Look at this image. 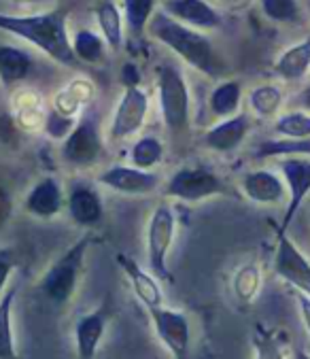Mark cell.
I'll use <instances>...</instances> for the list:
<instances>
[{
	"label": "cell",
	"instance_id": "obj_1",
	"mask_svg": "<svg viewBox=\"0 0 310 359\" xmlns=\"http://www.w3.org/2000/svg\"><path fill=\"white\" fill-rule=\"evenodd\" d=\"M147 32L158 43L168 47L175 55H179L187 66L198 70V73L210 79H219L225 73V64L213 41L202 30L177 22L166 11H155Z\"/></svg>",
	"mask_w": 310,
	"mask_h": 359
},
{
	"label": "cell",
	"instance_id": "obj_2",
	"mask_svg": "<svg viewBox=\"0 0 310 359\" xmlns=\"http://www.w3.org/2000/svg\"><path fill=\"white\" fill-rule=\"evenodd\" d=\"M0 30L34 45L39 51H43L58 64L64 66L79 64V60L74 57L72 41L68 34V11L64 9H53L34 15L0 13Z\"/></svg>",
	"mask_w": 310,
	"mask_h": 359
},
{
	"label": "cell",
	"instance_id": "obj_3",
	"mask_svg": "<svg viewBox=\"0 0 310 359\" xmlns=\"http://www.w3.org/2000/svg\"><path fill=\"white\" fill-rule=\"evenodd\" d=\"M90 245H92V236L86 234L83 238L76 241L70 249H66L45 270V274L39 280V292L49 304H53L58 309L70 304L76 290H79Z\"/></svg>",
	"mask_w": 310,
	"mask_h": 359
},
{
	"label": "cell",
	"instance_id": "obj_4",
	"mask_svg": "<svg viewBox=\"0 0 310 359\" xmlns=\"http://www.w3.org/2000/svg\"><path fill=\"white\" fill-rule=\"evenodd\" d=\"M155 88L168 134L177 140L187 138L191 130V96L181 68L175 64H162L155 77Z\"/></svg>",
	"mask_w": 310,
	"mask_h": 359
},
{
	"label": "cell",
	"instance_id": "obj_5",
	"mask_svg": "<svg viewBox=\"0 0 310 359\" xmlns=\"http://www.w3.org/2000/svg\"><path fill=\"white\" fill-rule=\"evenodd\" d=\"M105 142L94 113H83L60 145L62 162L72 170H86L102 160Z\"/></svg>",
	"mask_w": 310,
	"mask_h": 359
},
{
	"label": "cell",
	"instance_id": "obj_6",
	"mask_svg": "<svg viewBox=\"0 0 310 359\" xmlns=\"http://www.w3.org/2000/svg\"><path fill=\"white\" fill-rule=\"evenodd\" d=\"M177 234V215L168 202H160L153 208L149 224H147V262L151 274L162 280H170L168 253L173 249Z\"/></svg>",
	"mask_w": 310,
	"mask_h": 359
},
{
	"label": "cell",
	"instance_id": "obj_7",
	"mask_svg": "<svg viewBox=\"0 0 310 359\" xmlns=\"http://www.w3.org/2000/svg\"><path fill=\"white\" fill-rule=\"evenodd\" d=\"M229 185L206 166H181L164 185L166 198L196 204L215 196H227Z\"/></svg>",
	"mask_w": 310,
	"mask_h": 359
},
{
	"label": "cell",
	"instance_id": "obj_8",
	"mask_svg": "<svg viewBox=\"0 0 310 359\" xmlns=\"http://www.w3.org/2000/svg\"><path fill=\"white\" fill-rule=\"evenodd\" d=\"M149 317L155 330V336L173 353L175 359H189L191 348V325L185 313L173 309H149Z\"/></svg>",
	"mask_w": 310,
	"mask_h": 359
},
{
	"label": "cell",
	"instance_id": "obj_9",
	"mask_svg": "<svg viewBox=\"0 0 310 359\" xmlns=\"http://www.w3.org/2000/svg\"><path fill=\"white\" fill-rule=\"evenodd\" d=\"M147 115H149V94L140 86L123 88V94L111 119L109 138L117 142L134 136L144 126Z\"/></svg>",
	"mask_w": 310,
	"mask_h": 359
},
{
	"label": "cell",
	"instance_id": "obj_10",
	"mask_svg": "<svg viewBox=\"0 0 310 359\" xmlns=\"http://www.w3.org/2000/svg\"><path fill=\"white\" fill-rule=\"evenodd\" d=\"M274 272L278 278L295 287L299 294H306L310 298V262L291 243V238L287 236V230H281V228H276Z\"/></svg>",
	"mask_w": 310,
	"mask_h": 359
},
{
	"label": "cell",
	"instance_id": "obj_11",
	"mask_svg": "<svg viewBox=\"0 0 310 359\" xmlns=\"http://www.w3.org/2000/svg\"><path fill=\"white\" fill-rule=\"evenodd\" d=\"M98 183L121 196H149L160 187L162 179L153 170H140L132 164L109 166L98 175Z\"/></svg>",
	"mask_w": 310,
	"mask_h": 359
},
{
	"label": "cell",
	"instance_id": "obj_12",
	"mask_svg": "<svg viewBox=\"0 0 310 359\" xmlns=\"http://www.w3.org/2000/svg\"><path fill=\"white\" fill-rule=\"evenodd\" d=\"M68 217L79 228H94L105 217V202L100 191L88 181H72L66 194Z\"/></svg>",
	"mask_w": 310,
	"mask_h": 359
},
{
	"label": "cell",
	"instance_id": "obj_13",
	"mask_svg": "<svg viewBox=\"0 0 310 359\" xmlns=\"http://www.w3.org/2000/svg\"><path fill=\"white\" fill-rule=\"evenodd\" d=\"M278 170L287 183V191H289V202H287V210H285V219L281 224V230H289L295 212L299 210L304 198L310 191V160L304 156H295V158H283L278 162Z\"/></svg>",
	"mask_w": 310,
	"mask_h": 359
},
{
	"label": "cell",
	"instance_id": "obj_14",
	"mask_svg": "<svg viewBox=\"0 0 310 359\" xmlns=\"http://www.w3.org/2000/svg\"><path fill=\"white\" fill-rule=\"evenodd\" d=\"M251 115L249 113H236L227 119H219L215 126H210L204 132V147L215 154H231L236 151L245 138L251 132Z\"/></svg>",
	"mask_w": 310,
	"mask_h": 359
},
{
	"label": "cell",
	"instance_id": "obj_15",
	"mask_svg": "<svg viewBox=\"0 0 310 359\" xmlns=\"http://www.w3.org/2000/svg\"><path fill=\"white\" fill-rule=\"evenodd\" d=\"M66 206V196L55 177L39 179L24 198V210L36 219H53Z\"/></svg>",
	"mask_w": 310,
	"mask_h": 359
},
{
	"label": "cell",
	"instance_id": "obj_16",
	"mask_svg": "<svg viewBox=\"0 0 310 359\" xmlns=\"http://www.w3.org/2000/svg\"><path fill=\"white\" fill-rule=\"evenodd\" d=\"M162 11H166L177 22L191 26L196 30H217L223 22L221 13L208 0H164Z\"/></svg>",
	"mask_w": 310,
	"mask_h": 359
},
{
	"label": "cell",
	"instance_id": "obj_17",
	"mask_svg": "<svg viewBox=\"0 0 310 359\" xmlns=\"http://www.w3.org/2000/svg\"><path fill=\"white\" fill-rule=\"evenodd\" d=\"M241 189L251 202L257 204H278L289 198L283 175H276L268 168L245 172V177L241 179Z\"/></svg>",
	"mask_w": 310,
	"mask_h": 359
},
{
	"label": "cell",
	"instance_id": "obj_18",
	"mask_svg": "<svg viewBox=\"0 0 310 359\" xmlns=\"http://www.w3.org/2000/svg\"><path fill=\"white\" fill-rule=\"evenodd\" d=\"M117 264L121 266L123 274L128 276L132 290L136 294V298L144 304V309H158L164 306V294H162V287L158 283V276L149 274L134 257L126 255V253H117L115 255Z\"/></svg>",
	"mask_w": 310,
	"mask_h": 359
},
{
	"label": "cell",
	"instance_id": "obj_19",
	"mask_svg": "<svg viewBox=\"0 0 310 359\" xmlns=\"http://www.w3.org/2000/svg\"><path fill=\"white\" fill-rule=\"evenodd\" d=\"M47 109L43 96L32 88H18L11 94V117L15 126L24 132H39L45 130Z\"/></svg>",
	"mask_w": 310,
	"mask_h": 359
},
{
	"label": "cell",
	"instance_id": "obj_20",
	"mask_svg": "<svg viewBox=\"0 0 310 359\" xmlns=\"http://www.w3.org/2000/svg\"><path fill=\"white\" fill-rule=\"evenodd\" d=\"M109 325V311L98 309L76 319L74 323V351L79 359H94L105 340Z\"/></svg>",
	"mask_w": 310,
	"mask_h": 359
},
{
	"label": "cell",
	"instance_id": "obj_21",
	"mask_svg": "<svg viewBox=\"0 0 310 359\" xmlns=\"http://www.w3.org/2000/svg\"><path fill=\"white\" fill-rule=\"evenodd\" d=\"M94 96H96V86L86 77H76L66 88L55 92V96L51 100V109L55 113H60L62 117L79 119L81 111L88 104H92Z\"/></svg>",
	"mask_w": 310,
	"mask_h": 359
},
{
	"label": "cell",
	"instance_id": "obj_22",
	"mask_svg": "<svg viewBox=\"0 0 310 359\" xmlns=\"http://www.w3.org/2000/svg\"><path fill=\"white\" fill-rule=\"evenodd\" d=\"M34 68L30 53L15 45H0V83L5 88H15L26 81Z\"/></svg>",
	"mask_w": 310,
	"mask_h": 359
},
{
	"label": "cell",
	"instance_id": "obj_23",
	"mask_svg": "<svg viewBox=\"0 0 310 359\" xmlns=\"http://www.w3.org/2000/svg\"><path fill=\"white\" fill-rule=\"evenodd\" d=\"M310 70V36L285 49L274 62V75L283 81H302Z\"/></svg>",
	"mask_w": 310,
	"mask_h": 359
},
{
	"label": "cell",
	"instance_id": "obj_24",
	"mask_svg": "<svg viewBox=\"0 0 310 359\" xmlns=\"http://www.w3.org/2000/svg\"><path fill=\"white\" fill-rule=\"evenodd\" d=\"M94 13H96V24L100 28V34L107 41L109 49L119 51L123 47V30H126L121 9L117 7L115 0H98Z\"/></svg>",
	"mask_w": 310,
	"mask_h": 359
},
{
	"label": "cell",
	"instance_id": "obj_25",
	"mask_svg": "<svg viewBox=\"0 0 310 359\" xmlns=\"http://www.w3.org/2000/svg\"><path fill=\"white\" fill-rule=\"evenodd\" d=\"M241 102H243V86L236 79L219 81L208 96V109L217 119H227L241 113Z\"/></svg>",
	"mask_w": 310,
	"mask_h": 359
},
{
	"label": "cell",
	"instance_id": "obj_26",
	"mask_svg": "<svg viewBox=\"0 0 310 359\" xmlns=\"http://www.w3.org/2000/svg\"><path fill=\"white\" fill-rule=\"evenodd\" d=\"M18 298V285L0 298V359H20L15 346V332H13V304Z\"/></svg>",
	"mask_w": 310,
	"mask_h": 359
},
{
	"label": "cell",
	"instance_id": "obj_27",
	"mask_svg": "<svg viewBox=\"0 0 310 359\" xmlns=\"http://www.w3.org/2000/svg\"><path fill=\"white\" fill-rule=\"evenodd\" d=\"M121 7L126 30L134 39H140L147 32L151 18L158 11V0H121Z\"/></svg>",
	"mask_w": 310,
	"mask_h": 359
},
{
	"label": "cell",
	"instance_id": "obj_28",
	"mask_svg": "<svg viewBox=\"0 0 310 359\" xmlns=\"http://www.w3.org/2000/svg\"><path fill=\"white\" fill-rule=\"evenodd\" d=\"M70 41H72L74 57L79 62H83V64H100V62H105L109 45L102 39V34L83 28V30H76Z\"/></svg>",
	"mask_w": 310,
	"mask_h": 359
},
{
	"label": "cell",
	"instance_id": "obj_29",
	"mask_svg": "<svg viewBox=\"0 0 310 359\" xmlns=\"http://www.w3.org/2000/svg\"><path fill=\"white\" fill-rule=\"evenodd\" d=\"M310 158V138H281V140H262L255 149V160L270 158Z\"/></svg>",
	"mask_w": 310,
	"mask_h": 359
},
{
	"label": "cell",
	"instance_id": "obj_30",
	"mask_svg": "<svg viewBox=\"0 0 310 359\" xmlns=\"http://www.w3.org/2000/svg\"><path fill=\"white\" fill-rule=\"evenodd\" d=\"M166 147L158 136H140L130 149V164L140 170H153L164 160Z\"/></svg>",
	"mask_w": 310,
	"mask_h": 359
},
{
	"label": "cell",
	"instance_id": "obj_31",
	"mask_svg": "<svg viewBox=\"0 0 310 359\" xmlns=\"http://www.w3.org/2000/svg\"><path fill=\"white\" fill-rule=\"evenodd\" d=\"M249 107L262 119L274 117L283 107V90L274 83L257 86L249 92Z\"/></svg>",
	"mask_w": 310,
	"mask_h": 359
},
{
	"label": "cell",
	"instance_id": "obj_32",
	"mask_svg": "<svg viewBox=\"0 0 310 359\" xmlns=\"http://www.w3.org/2000/svg\"><path fill=\"white\" fill-rule=\"evenodd\" d=\"M274 132L283 138H310V113L289 111L276 117Z\"/></svg>",
	"mask_w": 310,
	"mask_h": 359
},
{
	"label": "cell",
	"instance_id": "obj_33",
	"mask_svg": "<svg viewBox=\"0 0 310 359\" xmlns=\"http://www.w3.org/2000/svg\"><path fill=\"white\" fill-rule=\"evenodd\" d=\"M260 9L274 24H295L302 18L299 0H260Z\"/></svg>",
	"mask_w": 310,
	"mask_h": 359
},
{
	"label": "cell",
	"instance_id": "obj_34",
	"mask_svg": "<svg viewBox=\"0 0 310 359\" xmlns=\"http://www.w3.org/2000/svg\"><path fill=\"white\" fill-rule=\"evenodd\" d=\"M260 283H262L260 268L253 264H247L234 274V294L243 302H251L260 292Z\"/></svg>",
	"mask_w": 310,
	"mask_h": 359
},
{
	"label": "cell",
	"instance_id": "obj_35",
	"mask_svg": "<svg viewBox=\"0 0 310 359\" xmlns=\"http://www.w3.org/2000/svg\"><path fill=\"white\" fill-rule=\"evenodd\" d=\"M253 346H255V359H285L278 340L264 325L255 327V332H253Z\"/></svg>",
	"mask_w": 310,
	"mask_h": 359
},
{
	"label": "cell",
	"instance_id": "obj_36",
	"mask_svg": "<svg viewBox=\"0 0 310 359\" xmlns=\"http://www.w3.org/2000/svg\"><path fill=\"white\" fill-rule=\"evenodd\" d=\"M18 268V255L9 247H0V298L7 292V283L11 278V272Z\"/></svg>",
	"mask_w": 310,
	"mask_h": 359
},
{
	"label": "cell",
	"instance_id": "obj_37",
	"mask_svg": "<svg viewBox=\"0 0 310 359\" xmlns=\"http://www.w3.org/2000/svg\"><path fill=\"white\" fill-rule=\"evenodd\" d=\"M297 304H299V313H302V321L306 325V332L310 336V298L306 294L297 292Z\"/></svg>",
	"mask_w": 310,
	"mask_h": 359
},
{
	"label": "cell",
	"instance_id": "obj_38",
	"mask_svg": "<svg viewBox=\"0 0 310 359\" xmlns=\"http://www.w3.org/2000/svg\"><path fill=\"white\" fill-rule=\"evenodd\" d=\"M121 79H123V86H126V88L138 86V81H140L138 68H136L134 64H126V66H123V75H121Z\"/></svg>",
	"mask_w": 310,
	"mask_h": 359
},
{
	"label": "cell",
	"instance_id": "obj_39",
	"mask_svg": "<svg viewBox=\"0 0 310 359\" xmlns=\"http://www.w3.org/2000/svg\"><path fill=\"white\" fill-rule=\"evenodd\" d=\"M297 102L302 104V109H304V111H308V113H310V86H306V88L302 90V94L297 96Z\"/></svg>",
	"mask_w": 310,
	"mask_h": 359
},
{
	"label": "cell",
	"instance_id": "obj_40",
	"mask_svg": "<svg viewBox=\"0 0 310 359\" xmlns=\"http://www.w3.org/2000/svg\"><path fill=\"white\" fill-rule=\"evenodd\" d=\"M293 357H295V359H310V355H308V353H304L302 348H295Z\"/></svg>",
	"mask_w": 310,
	"mask_h": 359
},
{
	"label": "cell",
	"instance_id": "obj_41",
	"mask_svg": "<svg viewBox=\"0 0 310 359\" xmlns=\"http://www.w3.org/2000/svg\"><path fill=\"white\" fill-rule=\"evenodd\" d=\"M15 3H22V5H34V3H47V0H15Z\"/></svg>",
	"mask_w": 310,
	"mask_h": 359
},
{
	"label": "cell",
	"instance_id": "obj_42",
	"mask_svg": "<svg viewBox=\"0 0 310 359\" xmlns=\"http://www.w3.org/2000/svg\"><path fill=\"white\" fill-rule=\"evenodd\" d=\"M217 3H221V5H238L241 0H217Z\"/></svg>",
	"mask_w": 310,
	"mask_h": 359
}]
</instances>
